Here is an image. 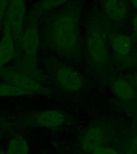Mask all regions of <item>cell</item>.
I'll use <instances>...</instances> for the list:
<instances>
[{
	"mask_svg": "<svg viewBox=\"0 0 137 154\" xmlns=\"http://www.w3.org/2000/svg\"><path fill=\"white\" fill-rule=\"evenodd\" d=\"M132 84L134 85V87L136 88L137 90V73L134 75L133 76V79H132Z\"/></svg>",
	"mask_w": 137,
	"mask_h": 154,
	"instance_id": "ffe728a7",
	"label": "cell"
},
{
	"mask_svg": "<svg viewBox=\"0 0 137 154\" xmlns=\"http://www.w3.org/2000/svg\"><path fill=\"white\" fill-rule=\"evenodd\" d=\"M111 136V132L105 126L93 124L84 132L81 138L80 146L84 152L91 154L94 150L104 146Z\"/></svg>",
	"mask_w": 137,
	"mask_h": 154,
	"instance_id": "9c48e42d",
	"label": "cell"
},
{
	"mask_svg": "<svg viewBox=\"0 0 137 154\" xmlns=\"http://www.w3.org/2000/svg\"><path fill=\"white\" fill-rule=\"evenodd\" d=\"M125 154H137V135L130 140Z\"/></svg>",
	"mask_w": 137,
	"mask_h": 154,
	"instance_id": "e0dca14e",
	"label": "cell"
},
{
	"mask_svg": "<svg viewBox=\"0 0 137 154\" xmlns=\"http://www.w3.org/2000/svg\"><path fill=\"white\" fill-rule=\"evenodd\" d=\"M112 89L115 96L122 100H132L136 96V88L123 77H118L113 81Z\"/></svg>",
	"mask_w": 137,
	"mask_h": 154,
	"instance_id": "4fadbf2b",
	"label": "cell"
},
{
	"mask_svg": "<svg viewBox=\"0 0 137 154\" xmlns=\"http://www.w3.org/2000/svg\"><path fill=\"white\" fill-rule=\"evenodd\" d=\"M111 23L104 17L93 16L86 26L84 50L91 68L102 72L111 63Z\"/></svg>",
	"mask_w": 137,
	"mask_h": 154,
	"instance_id": "7a4b0ae2",
	"label": "cell"
},
{
	"mask_svg": "<svg viewBox=\"0 0 137 154\" xmlns=\"http://www.w3.org/2000/svg\"><path fill=\"white\" fill-rule=\"evenodd\" d=\"M16 47L11 29L7 23H3V29L0 38V70L5 65L15 59Z\"/></svg>",
	"mask_w": 137,
	"mask_h": 154,
	"instance_id": "30bf717a",
	"label": "cell"
},
{
	"mask_svg": "<svg viewBox=\"0 0 137 154\" xmlns=\"http://www.w3.org/2000/svg\"><path fill=\"white\" fill-rule=\"evenodd\" d=\"M135 115H136V117H137V103H136V107H135Z\"/></svg>",
	"mask_w": 137,
	"mask_h": 154,
	"instance_id": "7402d4cb",
	"label": "cell"
},
{
	"mask_svg": "<svg viewBox=\"0 0 137 154\" xmlns=\"http://www.w3.org/2000/svg\"><path fill=\"white\" fill-rule=\"evenodd\" d=\"M111 49L116 56L125 57L131 53L132 49V38L123 33L114 34L111 37Z\"/></svg>",
	"mask_w": 137,
	"mask_h": 154,
	"instance_id": "8fae6325",
	"label": "cell"
},
{
	"mask_svg": "<svg viewBox=\"0 0 137 154\" xmlns=\"http://www.w3.org/2000/svg\"><path fill=\"white\" fill-rule=\"evenodd\" d=\"M26 0H10L5 16L4 23L8 24L11 29L16 50L21 43L26 19Z\"/></svg>",
	"mask_w": 137,
	"mask_h": 154,
	"instance_id": "52a82bcc",
	"label": "cell"
},
{
	"mask_svg": "<svg viewBox=\"0 0 137 154\" xmlns=\"http://www.w3.org/2000/svg\"><path fill=\"white\" fill-rule=\"evenodd\" d=\"M81 17V7L77 3H67L55 11L42 23L44 44L68 60H78L84 48Z\"/></svg>",
	"mask_w": 137,
	"mask_h": 154,
	"instance_id": "6da1fadb",
	"label": "cell"
},
{
	"mask_svg": "<svg viewBox=\"0 0 137 154\" xmlns=\"http://www.w3.org/2000/svg\"><path fill=\"white\" fill-rule=\"evenodd\" d=\"M0 154H7V152H5L2 151V150H0Z\"/></svg>",
	"mask_w": 137,
	"mask_h": 154,
	"instance_id": "44dd1931",
	"label": "cell"
},
{
	"mask_svg": "<svg viewBox=\"0 0 137 154\" xmlns=\"http://www.w3.org/2000/svg\"><path fill=\"white\" fill-rule=\"evenodd\" d=\"M69 1L70 0H38L34 5L33 8L31 10L28 14L38 20L45 14L55 11L67 5Z\"/></svg>",
	"mask_w": 137,
	"mask_h": 154,
	"instance_id": "7c38bea8",
	"label": "cell"
},
{
	"mask_svg": "<svg viewBox=\"0 0 137 154\" xmlns=\"http://www.w3.org/2000/svg\"><path fill=\"white\" fill-rule=\"evenodd\" d=\"M131 26H132L133 34L135 37H137V13L135 14L131 19Z\"/></svg>",
	"mask_w": 137,
	"mask_h": 154,
	"instance_id": "ac0fdd59",
	"label": "cell"
},
{
	"mask_svg": "<svg viewBox=\"0 0 137 154\" xmlns=\"http://www.w3.org/2000/svg\"><path fill=\"white\" fill-rule=\"evenodd\" d=\"M70 116L62 111L47 108L25 113L17 123L19 128H43L56 129L70 123Z\"/></svg>",
	"mask_w": 137,
	"mask_h": 154,
	"instance_id": "277c9868",
	"label": "cell"
},
{
	"mask_svg": "<svg viewBox=\"0 0 137 154\" xmlns=\"http://www.w3.org/2000/svg\"><path fill=\"white\" fill-rule=\"evenodd\" d=\"M91 154H122L119 150L111 147L101 146L94 150Z\"/></svg>",
	"mask_w": 137,
	"mask_h": 154,
	"instance_id": "2e32d148",
	"label": "cell"
},
{
	"mask_svg": "<svg viewBox=\"0 0 137 154\" xmlns=\"http://www.w3.org/2000/svg\"><path fill=\"white\" fill-rule=\"evenodd\" d=\"M0 78H2L6 83L12 84L14 86L29 91L33 95H43V96H52V89L39 83L37 79L29 76L17 68L4 67L0 70Z\"/></svg>",
	"mask_w": 137,
	"mask_h": 154,
	"instance_id": "8992f818",
	"label": "cell"
},
{
	"mask_svg": "<svg viewBox=\"0 0 137 154\" xmlns=\"http://www.w3.org/2000/svg\"><path fill=\"white\" fill-rule=\"evenodd\" d=\"M103 17L111 24H124L131 13L129 0H99Z\"/></svg>",
	"mask_w": 137,
	"mask_h": 154,
	"instance_id": "ba28073f",
	"label": "cell"
},
{
	"mask_svg": "<svg viewBox=\"0 0 137 154\" xmlns=\"http://www.w3.org/2000/svg\"><path fill=\"white\" fill-rule=\"evenodd\" d=\"M129 3L131 5V7L137 11V0H129Z\"/></svg>",
	"mask_w": 137,
	"mask_h": 154,
	"instance_id": "d6986e66",
	"label": "cell"
},
{
	"mask_svg": "<svg viewBox=\"0 0 137 154\" xmlns=\"http://www.w3.org/2000/svg\"><path fill=\"white\" fill-rule=\"evenodd\" d=\"M33 94L29 91L10 84L8 83H0V97H15V96H29Z\"/></svg>",
	"mask_w": 137,
	"mask_h": 154,
	"instance_id": "9a60e30c",
	"label": "cell"
},
{
	"mask_svg": "<svg viewBox=\"0 0 137 154\" xmlns=\"http://www.w3.org/2000/svg\"><path fill=\"white\" fill-rule=\"evenodd\" d=\"M40 46L38 20L26 15L22 40L16 50L18 67L29 76L35 79H43L44 75L38 68V52Z\"/></svg>",
	"mask_w": 137,
	"mask_h": 154,
	"instance_id": "3957f363",
	"label": "cell"
},
{
	"mask_svg": "<svg viewBox=\"0 0 137 154\" xmlns=\"http://www.w3.org/2000/svg\"><path fill=\"white\" fill-rule=\"evenodd\" d=\"M29 145L25 137L21 135H14L7 146V154H28Z\"/></svg>",
	"mask_w": 137,
	"mask_h": 154,
	"instance_id": "5bb4252c",
	"label": "cell"
},
{
	"mask_svg": "<svg viewBox=\"0 0 137 154\" xmlns=\"http://www.w3.org/2000/svg\"><path fill=\"white\" fill-rule=\"evenodd\" d=\"M47 67L59 88L69 92H76L84 88V78L76 69L56 60H50Z\"/></svg>",
	"mask_w": 137,
	"mask_h": 154,
	"instance_id": "5b68a950",
	"label": "cell"
}]
</instances>
